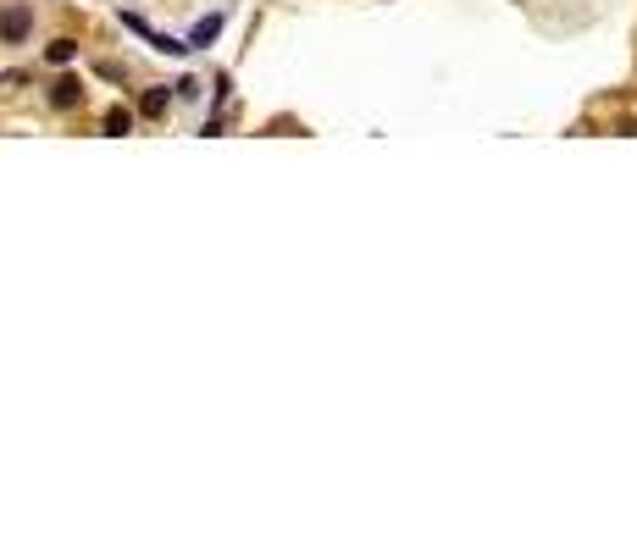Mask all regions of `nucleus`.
Instances as JSON below:
<instances>
[{"label": "nucleus", "instance_id": "nucleus-1", "mask_svg": "<svg viewBox=\"0 0 637 553\" xmlns=\"http://www.w3.org/2000/svg\"><path fill=\"white\" fill-rule=\"evenodd\" d=\"M34 39V0H7L0 7V45H28Z\"/></svg>", "mask_w": 637, "mask_h": 553}, {"label": "nucleus", "instance_id": "nucleus-2", "mask_svg": "<svg viewBox=\"0 0 637 553\" xmlns=\"http://www.w3.org/2000/svg\"><path fill=\"white\" fill-rule=\"evenodd\" d=\"M45 101H50V111H78V106H83V78L61 67V78L45 89Z\"/></svg>", "mask_w": 637, "mask_h": 553}, {"label": "nucleus", "instance_id": "nucleus-3", "mask_svg": "<svg viewBox=\"0 0 637 553\" xmlns=\"http://www.w3.org/2000/svg\"><path fill=\"white\" fill-rule=\"evenodd\" d=\"M172 101H177V89L155 83V89H144V95H139V117H144V122H161V117L172 111Z\"/></svg>", "mask_w": 637, "mask_h": 553}, {"label": "nucleus", "instance_id": "nucleus-4", "mask_svg": "<svg viewBox=\"0 0 637 553\" xmlns=\"http://www.w3.org/2000/svg\"><path fill=\"white\" fill-rule=\"evenodd\" d=\"M222 23H228V12H211V17H200V23L189 28V45H195V50H211V45L222 39Z\"/></svg>", "mask_w": 637, "mask_h": 553}, {"label": "nucleus", "instance_id": "nucleus-5", "mask_svg": "<svg viewBox=\"0 0 637 553\" xmlns=\"http://www.w3.org/2000/svg\"><path fill=\"white\" fill-rule=\"evenodd\" d=\"M78 50H83V45H78L72 34H61V39H50V45H45V61H50V67H72V61H78Z\"/></svg>", "mask_w": 637, "mask_h": 553}, {"label": "nucleus", "instance_id": "nucleus-6", "mask_svg": "<svg viewBox=\"0 0 637 553\" xmlns=\"http://www.w3.org/2000/svg\"><path fill=\"white\" fill-rule=\"evenodd\" d=\"M134 122H139V111H128V106H112V111H106V122H101V128H106V133H112V139H123V133H134Z\"/></svg>", "mask_w": 637, "mask_h": 553}, {"label": "nucleus", "instance_id": "nucleus-7", "mask_svg": "<svg viewBox=\"0 0 637 553\" xmlns=\"http://www.w3.org/2000/svg\"><path fill=\"white\" fill-rule=\"evenodd\" d=\"M123 28H128V34H139L144 45H155V34H161V28H150V23H144L139 12H123Z\"/></svg>", "mask_w": 637, "mask_h": 553}, {"label": "nucleus", "instance_id": "nucleus-8", "mask_svg": "<svg viewBox=\"0 0 637 553\" xmlns=\"http://www.w3.org/2000/svg\"><path fill=\"white\" fill-rule=\"evenodd\" d=\"M172 89H177V101H200V78H177Z\"/></svg>", "mask_w": 637, "mask_h": 553}]
</instances>
